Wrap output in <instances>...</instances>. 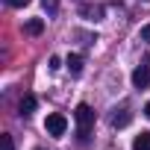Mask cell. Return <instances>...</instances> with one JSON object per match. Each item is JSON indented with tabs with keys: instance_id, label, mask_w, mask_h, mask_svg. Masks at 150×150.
<instances>
[{
	"instance_id": "cell-1",
	"label": "cell",
	"mask_w": 150,
	"mask_h": 150,
	"mask_svg": "<svg viewBox=\"0 0 150 150\" xmlns=\"http://www.w3.org/2000/svg\"><path fill=\"white\" fill-rule=\"evenodd\" d=\"M74 118H77V138H80V144H86L91 129H94V109L88 103H80L77 112H74Z\"/></svg>"
},
{
	"instance_id": "cell-2",
	"label": "cell",
	"mask_w": 150,
	"mask_h": 150,
	"mask_svg": "<svg viewBox=\"0 0 150 150\" xmlns=\"http://www.w3.org/2000/svg\"><path fill=\"white\" fill-rule=\"evenodd\" d=\"M44 129H47L50 135L62 138V135L68 132V118H65V115H59V112H53V115H47V121H44Z\"/></svg>"
},
{
	"instance_id": "cell-3",
	"label": "cell",
	"mask_w": 150,
	"mask_h": 150,
	"mask_svg": "<svg viewBox=\"0 0 150 150\" xmlns=\"http://www.w3.org/2000/svg\"><path fill=\"white\" fill-rule=\"evenodd\" d=\"M132 86L135 88H147L150 86V59H147V65H138L132 71Z\"/></svg>"
},
{
	"instance_id": "cell-4",
	"label": "cell",
	"mask_w": 150,
	"mask_h": 150,
	"mask_svg": "<svg viewBox=\"0 0 150 150\" xmlns=\"http://www.w3.org/2000/svg\"><path fill=\"white\" fill-rule=\"evenodd\" d=\"M35 106H38L35 94H24V97H21V103H18V112L27 118V115H33V112H35Z\"/></svg>"
},
{
	"instance_id": "cell-5",
	"label": "cell",
	"mask_w": 150,
	"mask_h": 150,
	"mask_svg": "<svg viewBox=\"0 0 150 150\" xmlns=\"http://www.w3.org/2000/svg\"><path fill=\"white\" fill-rule=\"evenodd\" d=\"M129 118H132V115H129L127 109H115V112H112V118H109V124L121 129V127H127V124H129Z\"/></svg>"
},
{
	"instance_id": "cell-6",
	"label": "cell",
	"mask_w": 150,
	"mask_h": 150,
	"mask_svg": "<svg viewBox=\"0 0 150 150\" xmlns=\"http://www.w3.org/2000/svg\"><path fill=\"white\" fill-rule=\"evenodd\" d=\"M24 33H27V35H41V33H44V21H41V18H30V21L24 24Z\"/></svg>"
},
{
	"instance_id": "cell-7",
	"label": "cell",
	"mask_w": 150,
	"mask_h": 150,
	"mask_svg": "<svg viewBox=\"0 0 150 150\" xmlns=\"http://www.w3.org/2000/svg\"><path fill=\"white\" fill-rule=\"evenodd\" d=\"M68 71L74 74V77H80V74H83V56L71 53V56H68Z\"/></svg>"
},
{
	"instance_id": "cell-8",
	"label": "cell",
	"mask_w": 150,
	"mask_h": 150,
	"mask_svg": "<svg viewBox=\"0 0 150 150\" xmlns=\"http://www.w3.org/2000/svg\"><path fill=\"white\" fill-rule=\"evenodd\" d=\"M132 150H150V132H141L132 138Z\"/></svg>"
},
{
	"instance_id": "cell-9",
	"label": "cell",
	"mask_w": 150,
	"mask_h": 150,
	"mask_svg": "<svg viewBox=\"0 0 150 150\" xmlns=\"http://www.w3.org/2000/svg\"><path fill=\"white\" fill-rule=\"evenodd\" d=\"M0 144H3V150H15V141H12V135H0Z\"/></svg>"
},
{
	"instance_id": "cell-10",
	"label": "cell",
	"mask_w": 150,
	"mask_h": 150,
	"mask_svg": "<svg viewBox=\"0 0 150 150\" xmlns=\"http://www.w3.org/2000/svg\"><path fill=\"white\" fill-rule=\"evenodd\" d=\"M47 68H50V71H59V68H62V59H59V56H50V65H47Z\"/></svg>"
},
{
	"instance_id": "cell-11",
	"label": "cell",
	"mask_w": 150,
	"mask_h": 150,
	"mask_svg": "<svg viewBox=\"0 0 150 150\" xmlns=\"http://www.w3.org/2000/svg\"><path fill=\"white\" fill-rule=\"evenodd\" d=\"M9 6H15V9H24V6H30V0H6Z\"/></svg>"
},
{
	"instance_id": "cell-12",
	"label": "cell",
	"mask_w": 150,
	"mask_h": 150,
	"mask_svg": "<svg viewBox=\"0 0 150 150\" xmlns=\"http://www.w3.org/2000/svg\"><path fill=\"white\" fill-rule=\"evenodd\" d=\"M141 41H147V44H150V24H144V27H141Z\"/></svg>"
},
{
	"instance_id": "cell-13",
	"label": "cell",
	"mask_w": 150,
	"mask_h": 150,
	"mask_svg": "<svg viewBox=\"0 0 150 150\" xmlns=\"http://www.w3.org/2000/svg\"><path fill=\"white\" fill-rule=\"evenodd\" d=\"M44 9L47 12H56V0H44Z\"/></svg>"
},
{
	"instance_id": "cell-14",
	"label": "cell",
	"mask_w": 150,
	"mask_h": 150,
	"mask_svg": "<svg viewBox=\"0 0 150 150\" xmlns=\"http://www.w3.org/2000/svg\"><path fill=\"white\" fill-rule=\"evenodd\" d=\"M144 115H147V118H150V100H147V106H144Z\"/></svg>"
},
{
	"instance_id": "cell-15",
	"label": "cell",
	"mask_w": 150,
	"mask_h": 150,
	"mask_svg": "<svg viewBox=\"0 0 150 150\" xmlns=\"http://www.w3.org/2000/svg\"><path fill=\"white\" fill-rule=\"evenodd\" d=\"M35 150H44V147H35Z\"/></svg>"
},
{
	"instance_id": "cell-16",
	"label": "cell",
	"mask_w": 150,
	"mask_h": 150,
	"mask_svg": "<svg viewBox=\"0 0 150 150\" xmlns=\"http://www.w3.org/2000/svg\"><path fill=\"white\" fill-rule=\"evenodd\" d=\"M144 3H147V0H144Z\"/></svg>"
}]
</instances>
